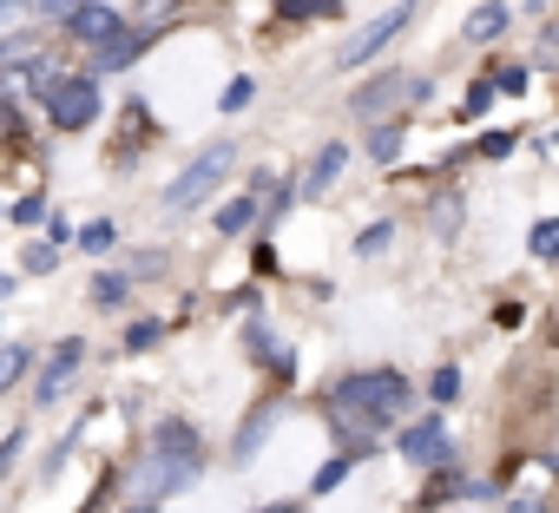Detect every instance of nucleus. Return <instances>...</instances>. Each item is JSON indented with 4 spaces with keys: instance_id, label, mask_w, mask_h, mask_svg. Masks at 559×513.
Returning a JSON list of instances; mask_svg holds the SVG:
<instances>
[{
    "instance_id": "nucleus-27",
    "label": "nucleus",
    "mask_w": 559,
    "mask_h": 513,
    "mask_svg": "<svg viewBox=\"0 0 559 513\" xmlns=\"http://www.w3.org/2000/svg\"><path fill=\"white\" fill-rule=\"evenodd\" d=\"M171 8H178V0H139V21H145V27H158Z\"/></svg>"
},
{
    "instance_id": "nucleus-31",
    "label": "nucleus",
    "mask_w": 559,
    "mask_h": 513,
    "mask_svg": "<svg viewBox=\"0 0 559 513\" xmlns=\"http://www.w3.org/2000/svg\"><path fill=\"white\" fill-rule=\"evenodd\" d=\"M80 8V0H47V14H73Z\"/></svg>"
},
{
    "instance_id": "nucleus-26",
    "label": "nucleus",
    "mask_w": 559,
    "mask_h": 513,
    "mask_svg": "<svg viewBox=\"0 0 559 513\" xmlns=\"http://www.w3.org/2000/svg\"><path fill=\"white\" fill-rule=\"evenodd\" d=\"M152 343H158V323H132L126 330V349H152Z\"/></svg>"
},
{
    "instance_id": "nucleus-20",
    "label": "nucleus",
    "mask_w": 559,
    "mask_h": 513,
    "mask_svg": "<svg viewBox=\"0 0 559 513\" xmlns=\"http://www.w3.org/2000/svg\"><path fill=\"white\" fill-rule=\"evenodd\" d=\"M533 256H559V217L533 224Z\"/></svg>"
},
{
    "instance_id": "nucleus-34",
    "label": "nucleus",
    "mask_w": 559,
    "mask_h": 513,
    "mask_svg": "<svg viewBox=\"0 0 559 513\" xmlns=\"http://www.w3.org/2000/svg\"><path fill=\"white\" fill-rule=\"evenodd\" d=\"M270 513H290V506H270Z\"/></svg>"
},
{
    "instance_id": "nucleus-6",
    "label": "nucleus",
    "mask_w": 559,
    "mask_h": 513,
    "mask_svg": "<svg viewBox=\"0 0 559 513\" xmlns=\"http://www.w3.org/2000/svg\"><path fill=\"white\" fill-rule=\"evenodd\" d=\"M402 454H408L415 467H448V454H454V441H448V428H441V415H428V421H415V428L402 434Z\"/></svg>"
},
{
    "instance_id": "nucleus-29",
    "label": "nucleus",
    "mask_w": 559,
    "mask_h": 513,
    "mask_svg": "<svg viewBox=\"0 0 559 513\" xmlns=\"http://www.w3.org/2000/svg\"><path fill=\"white\" fill-rule=\"evenodd\" d=\"M284 14H323V8H336V0H276Z\"/></svg>"
},
{
    "instance_id": "nucleus-16",
    "label": "nucleus",
    "mask_w": 559,
    "mask_h": 513,
    "mask_svg": "<svg viewBox=\"0 0 559 513\" xmlns=\"http://www.w3.org/2000/svg\"><path fill=\"white\" fill-rule=\"evenodd\" d=\"M356 461H362V448H349V454H336V461H323V467H317V493H330V487H336V480H343V474H349Z\"/></svg>"
},
{
    "instance_id": "nucleus-4",
    "label": "nucleus",
    "mask_w": 559,
    "mask_h": 513,
    "mask_svg": "<svg viewBox=\"0 0 559 513\" xmlns=\"http://www.w3.org/2000/svg\"><path fill=\"white\" fill-rule=\"evenodd\" d=\"M47 119H53L60 132H86V126L99 119V86H93V80H60V86L47 93Z\"/></svg>"
},
{
    "instance_id": "nucleus-8",
    "label": "nucleus",
    "mask_w": 559,
    "mask_h": 513,
    "mask_svg": "<svg viewBox=\"0 0 559 513\" xmlns=\"http://www.w3.org/2000/svg\"><path fill=\"white\" fill-rule=\"evenodd\" d=\"M395 99H415V80H402V73H382V80H369V86L356 93V112H362V119H376V112H389Z\"/></svg>"
},
{
    "instance_id": "nucleus-10",
    "label": "nucleus",
    "mask_w": 559,
    "mask_h": 513,
    "mask_svg": "<svg viewBox=\"0 0 559 513\" xmlns=\"http://www.w3.org/2000/svg\"><path fill=\"white\" fill-rule=\"evenodd\" d=\"M145 47H152V34H119V40H106V47H99V67H106V73H119V67H132Z\"/></svg>"
},
{
    "instance_id": "nucleus-11",
    "label": "nucleus",
    "mask_w": 559,
    "mask_h": 513,
    "mask_svg": "<svg viewBox=\"0 0 559 513\" xmlns=\"http://www.w3.org/2000/svg\"><path fill=\"white\" fill-rule=\"evenodd\" d=\"M507 34V8H493V0H480V8L467 14V40H500Z\"/></svg>"
},
{
    "instance_id": "nucleus-12",
    "label": "nucleus",
    "mask_w": 559,
    "mask_h": 513,
    "mask_svg": "<svg viewBox=\"0 0 559 513\" xmlns=\"http://www.w3.org/2000/svg\"><path fill=\"white\" fill-rule=\"evenodd\" d=\"M343 158H349L343 145H323V158L310 165V178H304V191H330V184H336V171H343Z\"/></svg>"
},
{
    "instance_id": "nucleus-33",
    "label": "nucleus",
    "mask_w": 559,
    "mask_h": 513,
    "mask_svg": "<svg viewBox=\"0 0 559 513\" xmlns=\"http://www.w3.org/2000/svg\"><path fill=\"white\" fill-rule=\"evenodd\" d=\"M132 513H158V506H152V500H145V506H132Z\"/></svg>"
},
{
    "instance_id": "nucleus-23",
    "label": "nucleus",
    "mask_w": 559,
    "mask_h": 513,
    "mask_svg": "<svg viewBox=\"0 0 559 513\" xmlns=\"http://www.w3.org/2000/svg\"><path fill=\"white\" fill-rule=\"evenodd\" d=\"M250 93H257V80H230V86H224V112H243Z\"/></svg>"
},
{
    "instance_id": "nucleus-22",
    "label": "nucleus",
    "mask_w": 559,
    "mask_h": 513,
    "mask_svg": "<svg viewBox=\"0 0 559 513\" xmlns=\"http://www.w3.org/2000/svg\"><path fill=\"white\" fill-rule=\"evenodd\" d=\"M428 395H435V402H454V395H461V369H435Z\"/></svg>"
},
{
    "instance_id": "nucleus-25",
    "label": "nucleus",
    "mask_w": 559,
    "mask_h": 513,
    "mask_svg": "<svg viewBox=\"0 0 559 513\" xmlns=\"http://www.w3.org/2000/svg\"><path fill=\"white\" fill-rule=\"evenodd\" d=\"M493 86H500V93H526V67H500Z\"/></svg>"
},
{
    "instance_id": "nucleus-21",
    "label": "nucleus",
    "mask_w": 559,
    "mask_h": 513,
    "mask_svg": "<svg viewBox=\"0 0 559 513\" xmlns=\"http://www.w3.org/2000/svg\"><path fill=\"white\" fill-rule=\"evenodd\" d=\"M389 237H395V224L382 217V224H369V230L356 237V250H362V256H369V250H389Z\"/></svg>"
},
{
    "instance_id": "nucleus-18",
    "label": "nucleus",
    "mask_w": 559,
    "mask_h": 513,
    "mask_svg": "<svg viewBox=\"0 0 559 513\" xmlns=\"http://www.w3.org/2000/svg\"><path fill=\"white\" fill-rule=\"evenodd\" d=\"M395 152H402V132H395V126H376V132H369V158H382V165H389Z\"/></svg>"
},
{
    "instance_id": "nucleus-7",
    "label": "nucleus",
    "mask_w": 559,
    "mask_h": 513,
    "mask_svg": "<svg viewBox=\"0 0 559 513\" xmlns=\"http://www.w3.org/2000/svg\"><path fill=\"white\" fill-rule=\"evenodd\" d=\"M67 27H73V40H86V47H106V40H119V14L106 8V0H80V8L67 14Z\"/></svg>"
},
{
    "instance_id": "nucleus-35",
    "label": "nucleus",
    "mask_w": 559,
    "mask_h": 513,
    "mask_svg": "<svg viewBox=\"0 0 559 513\" xmlns=\"http://www.w3.org/2000/svg\"><path fill=\"white\" fill-rule=\"evenodd\" d=\"M493 8H507V0H493Z\"/></svg>"
},
{
    "instance_id": "nucleus-19",
    "label": "nucleus",
    "mask_w": 559,
    "mask_h": 513,
    "mask_svg": "<svg viewBox=\"0 0 559 513\" xmlns=\"http://www.w3.org/2000/svg\"><path fill=\"white\" fill-rule=\"evenodd\" d=\"M493 93H500L493 80H480V86H467V99H461V112H467V119H480V112L493 106Z\"/></svg>"
},
{
    "instance_id": "nucleus-30",
    "label": "nucleus",
    "mask_w": 559,
    "mask_h": 513,
    "mask_svg": "<svg viewBox=\"0 0 559 513\" xmlns=\"http://www.w3.org/2000/svg\"><path fill=\"white\" fill-rule=\"evenodd\" d=\"M480 152H487V158H507V152H513V132H487V145H480Z\"/></svg>"
},
{
    "instance_id": "nucleus-9",
    "label": "nucleus",
    "mask_w": 559,
    "mask_h": 513,
    "mask_svg": "<svg viewBox=\"0 0 559 513\" xmlns=\"http://www.w3.org/2000/svg\"><path fill=\"white\" fill-rule=\"evenodd\" d=\"M80 356H86V343H80V336H73V343H60V349H53V362H47V369H40V402H53V395H60V389H67V375H73V369H80Z\"/></svg>"
},
{
    "instance_id": "nucleus-24",
    "label": "nucleus",
    "mask_w": 559,
    "mask_h": 513,
    "mask_svg": "<svg viewBox=\"0 0 559 513\" xmlns=\"http://www.w3.org/2000/svg\"><path fill=\"white\" fill-rule=\"evenodd\" d=\"M448 493H467V480H461L454 467H448V474H441V480L428 487V500H421V506H435V500H448Z\"/></svg>"
},
{
    "instance_id": "nucleus-3",
    "label": "nucleus",
    "mask_w": 559,
    "mask_h": 513,
    "mask_svg": "<svg viewBox=\"0 0 559 513\" xmlns=\"http://www.w3.org/2000/svg\"><path fill=\"white\" fill-rule=\"evenodd\" d=\"M152 454H158L178 480H198V467H204V441H198V428H191V421H178V415H165V421H158Z\"/></svg>"
},
{
    "instance_id": "nucleus-1",
    "label": "nucleus",
    "mask_w": 559,
    "mask_h": 513,
    "mask_svg": "<svg viewBox=\"0 0 559 513\" xmlns=\"http://www.w3.org/2000/svg\"><path fill=\"white\" fill-rule=\"evenodd\" d=\"M336 408V428L343 434H356V448L369 454V441H376V428H389L402 408H408V382L395 375V369H369V375H349V382H336V395H330Z\"/></svg>"
},
{
    "instance_id": "nucleus-2",
    "label": "nucleus",
    "mask_w": 559,
    "mask_h": 513,
    "mask_svg": "<svg viewBox=\"0 0 559 513\" xmlns=\"http://www.w3.org/2000/svg\"><path fill=\"white\" fill-rule=\"evenodd\" d=\"M230 158H237V152H230V139H217L211 152H198V158H191V165H185V171L171 178L165 204H171V211H191L198 198H211V191H217V178L230 171Z\"/></svg>"
},
{
    "instance_id": "nucleus-32",
    "label": "nucleus",
    "mask_w": 559,
    "mask_h": 513,
    "mask_svg": "<svg viewBox=\"0 0 559 513\" xmlns=\"http://www.w3.org/2000/svg\"><path fill=\"white\" fill-rule=\"evenodd\" d=\"M513 513H546V506L539 500H513Z\"/></svg>"
},
{
    "instance_id": "nucleus-5",
    "label": "nucleus",
    "mask_w": 559,
    "mask_h": 513,
    "mask_svg": "<svg viewBox=\"0 0 559 513\" xmlns=\"http://www.w3.org/2000/svg\"><path fill=\"white\" fill-rule=\"evenodd\" d=\"M408 21H415V8H408V0H395L389 14H376V21H369V27H362V34H356L349 47H343V67H362L369 53H382V47H389V40H395V34L408 27Z\"/></svg>"
},
{
    "instance_id": "nucleus-14",
    "label": "nucleus",
    "mask_w": 559,
    "mask_h": 513,
    "mask_svg": "<svg viewBox=\"0 0 559 513\" xmlns=\"http://www.w3.org/2000/svg\"><path fill=\"white\" fill-rule=\"evenodd\" d=\"M86 297H93V310H119V303H126V277H112V271H106V277H93V290H86Z\"/></svg>"
},
{
    "instance_id": "nucleus-28",
    "label": "nucleus",
    "mask_w": 559,
    "mask_h": 513,
    "mask_svg": "<svg viewBox=\"0 0 559 513\" xmlns=\"http://www.w3.org/2000/svg\"><path fill=\"white\" fill-rule=\"evenodd\" d=\"M14 217H21V224H40V217H47V198H21Z\"/></svg>"
},
{
    "instance_id": "nucleus-17",
    "label": "nucleus",
    "mask_w": 559,
    "mask_h": 513,
    "mask_svg": "<svg viewBox=\"0 0 559 513\" xmlns=\"http://www.w3.org/2000/svg\"><path fill=\"white\" fill-rule=\"evenodd\" d=\"M270 415H276V408H257V415L243 421V434H237V461H250V448L263 441V428H270Z\"/></svg>"
},
{
    "instance_id": "nucleus-13",
    "label": "nucleus",
    "mask_w": 559,
    "mask_h": 513,
    "mask_svg": "<svg viewBox=\"0 0 559 513\" xmlns=\"http://www.w3.org/2000/svg\"><path fill=\"white\" fill-rule=\"evenodd\" d=\"M250 217H257V198H230V204L217 211V230H224V237H237Z\"/></svg>"
},
{
    "instance_id": "nucleus-15",
    "label": "nucleus",
    "mask_w": 559,
    "mask_h": 513,
    "mask_svg": "<svg viewBox=\"0 0 559 513\" xmlns=\"http://www.w3.org/2000/svg\"><path fill=\"white\" fill-rule=\"evenodd\" d=\"M112 243H119V230H112V217H99V224H86V230H80V250H93V256H106Z\"/></svg>"
}]
</instances>
